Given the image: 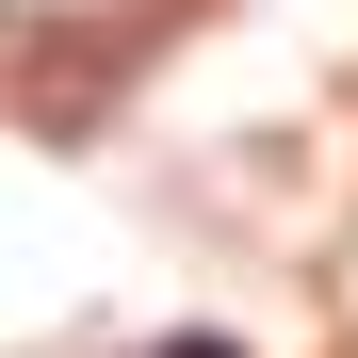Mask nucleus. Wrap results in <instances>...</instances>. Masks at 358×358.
<instances>
[{
	"label": "nucleus",
	"instance_id": "obj_1",
	"mask_svg": "<svg viewBox=\"0 0 358 358\" xmlns=\"http://www.w3.org/2000/svg\"><path fill=\"white\" fill-rule=\"evenodd\" d=\"M179 358H228V342H179Z\"/></svg>",
	"mask_w": 358,
	"mask_h": 358
}]
</instances>
